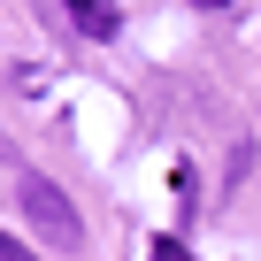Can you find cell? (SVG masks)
<instances>
[{
	"label": "cell",
	"instance_id": "obj_5",
	"mask_svg": "<svg viewBox=\"0 0 261 261\" xmlns=\"http://www.w3.org/2000/svg\"><path fill=\"white\" fill-rule=\"evenodd\" d=\"M200 8H230V0H200Z\"/></svg>",
	"mask_w": 261,
	"mask_h": 261
},
{
	"label": "cell",
	"instance_id": "obj_1",
	"mask_svg": "<svg viewBox=\"0 0 261 261\" xmlns=\"http://www.w3.org/2000/svg\"><path fill=\"white\" fill-rule=\"evenodd\" d=\"M23 215H31V230H39L54 253H85V223H77V207H69V192H62V185L23 177Z\"/></svg>",
	"mask_w": 261,
	"mask_h": 261
},
{
	"label": "cell",
	"instance_id": "obj_4",
	"mask_svg": "<svg viewBox=\"0 0 261 261\" xmlns=\"http://www.w3.org/2000/svg\"><path fill=\"white\" fill-rule=\"evenodd\" d=\"M0 261H39V253H31L23 238H8V230H0Z\"/></svg>",
	"mask_w": 261,
	"mask_h": 261
},
{
	"label": "cell",
	"instance_id": "obj_2",
	"mask_svg": "<svg viewBox=\"0 0 261 261\" xmlns=\"http://www.w3.org/2000/svg\"><path fill=\"white\" fill-rule=\"evenodd\" d=\"M69 16H77L85 39H115V23H123V16H115V0H69Z\"/></svg>",
	"mask_w": 261,
	"mask_h": 261
},
{
	"label": "cell",
	"instance_id": "obj_3",
	"mask_svg": "<svg viewBox=\"0 0 261 261\" xmlns=\"http://www.w3.org/2000/svg\"><path fill=\"white\" fill-rule=\"evenodd\" d=\"M154 261H192V246L185 238H154Z\"/></svg>",
	"mask_w": 261,
	"mask_h": 261
}]
</instances>
